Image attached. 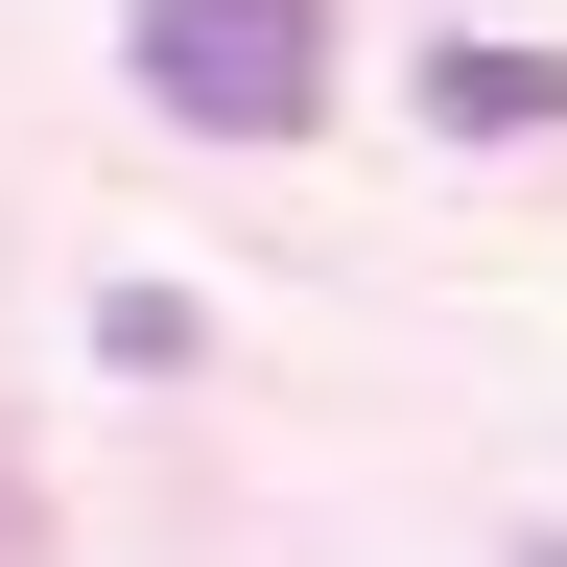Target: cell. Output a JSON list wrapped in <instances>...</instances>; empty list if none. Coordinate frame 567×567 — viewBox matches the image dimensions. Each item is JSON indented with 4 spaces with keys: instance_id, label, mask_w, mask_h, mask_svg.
I'll return each instance as SVG.
<instances>
[{
    "instance_id": "1",
    "label": "cell",
    "mask_w": 567,
    "mask_h": 567,
    "mask_svg": "<svg viewBox=\"0 0 567 567\" xmlns=\"http://www.w3.org/2000/svg\"><path fill=\"white\" fill-rule=\"evenodd\" d=\"M118 71L189 142H308L331 118V0H118Z\"/></svg>"
},
{
    "instance_id": "2",
    "label": "cell",
    "mask_w": 567,
    "mask_h": 567,
    "mask_svg": "<svg viewBox=\"0 0 567 567\" xmlns=\"http://www.w3.org/2000/svg\"><path fill=\"white\" fill-rule=\"evenodd\" d=\"M425 118L450 142H544L567 118V48H425Z\"/></svg>"
}]
</instances>
